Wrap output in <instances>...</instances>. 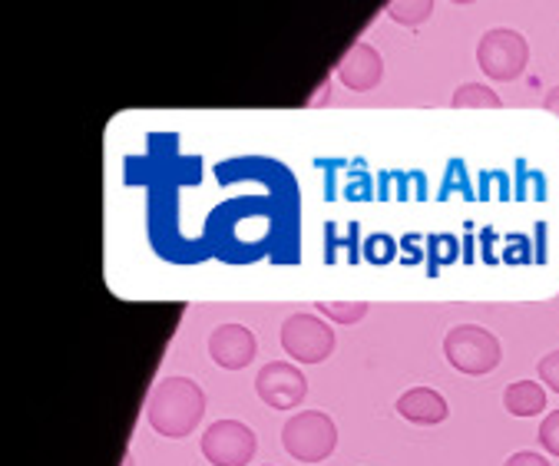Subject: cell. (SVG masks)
I'll list each match as a JSON object with an SVG mask.
<instances>
[{
  "instance_id": "17",
  "label": "cell",
  "mask_w": 559,
  "mask_h": 466,
  "mask_svg": "<svg viewBox=\"0 0 559 466\" xmlns=\"http://www.w3.org/2000/svg\"><path fill=\"white\" fill-rule=\"evenodd\" d=\"M503 466H549V459H543V456L533 453V450H520V453H513Z\"/></svg>"
},
{
  "instance_id": "5",
  "label": "cell",
  "mask_w": 559,
  "mask_h": 466,
  "mask_svg": "<svg viewBox=\"0 0 559 466\" xmlns=\"http://www.w3.org/2000/svg\"><path fill=\"white\" fill-rule=\"evenodd\" d=\"M477 63L490 80H500V83L516 80L530 63L526 37H520L510 27H497V31L484 34L477 44Z\"/></svg>"
},
{
  "instance_id": "16",
  "label": "cell",
  "mask_w": 559,
  "mask_h": 466,
  "mask_svg": "<svg viewBox=\"0 0 559 466\" xmlns=\"http://www.w3.org/2000/svg\"><path fill=\"white\" fill-rule=\"evenodd\" d=\"M539 381H546L559 394V351H552L539 361Z\"/></svg>"
},
{
  "instance_id": "8",
  "label": "cell",
  "mask_w": 559,
  "mask_h": 466,
  "mask_svg": "<svg viewBox=\"0 0 559 466\" xmlns=\"http://www.w3.org/2000/svg\"><path fill=\"white\" fill-rule=\"evenodd\" d=\"M209 355L218 368L242 371L255 361V334L242 324H222L209 337Z\"/></svg>"
},
{
  "instance_id": "6",
  "label": "cell",
  "mask_w": 559,
  "mask_h": 466,
  "mask_svg": "<svg viewBox=\"0 0 559 466\" xmlns=\"http://www.w3.org/2000/svg\"><path fill=\"white\" fill-rule=\"evenodd\" d=\"M255 446V433L239 420H215L202 433V453L212 466H246Z\"/></svg>"
},
{
  "instance_id": "9",
  "label": "cell",
  "mask_w": 559,
  "mask_h": 466,
  "mask_svg": "<svg viewBox=\"0 0 559 466\" xmlns=\"http://www.w3.org/2000/svg\"><path fill=\"white\" fill-rule=\"evenodd\" d=\"M384 76V63L381 53L371 44H355L342 60H338V80L345 83V89L355 93H368L381 83Z\"/></svg>"
},
{
  "instance_id": "3",
  "label": "cell",
  "mask_w": 559,
  "mask_h": 466,
  "mask_svg": "<svg viewBox=\"0 0 559 466\" xmlns=\"http://www.w3.org/2000/svg\"><path fill=\"white\" fill-rule=\"evenodd\" d=\"M285 450L301 463H321L338 446V427L321 410H301L282 427Z\"/></svg>"
},
{
  "instance_id": "1",
  "label": "cell",
  "mask_w": 559,
  "mask_h": 466,
  "mask_svg": "<svg viewBox=\"0 0 559 466\" xmlns=\"http://www.w3.org/2000/svg\"><path fill=\"white\" fill-rule=\"evenodd\" d=\"M205 414V394L189 378H166L153 387L146 404V420L159 437H189Z\"/></svg>"
},
{
  "instance_id": "12",
  "label": "cell",
  "mask_w": 559,
  "mask_h": 466,
  "mask_svg": "<svg viewBox=\"0 0 559 466\" xmlns=\"http://www.w3.org/2000/svg\"><path fill=\"white\" fill-rule=\"evenodd\" d=\"M388 14L404 27H420L433 14V4L430 0H397V4H388Z\"/></svg>"
},
{
  "instance_id": "11",
  "label": "cell",
  "mask_w": 559,
  "mask_h": 466,
  "mask_svg": "<svg viewBox=\"0 0 559 466\" xmlns=\"http://www.w3.org/2000/svg\"><path fill=\"white\" fill-rule=\"evenodd\" d=\"M503 407L513 417H536L546 407V391L536 381H513L503 394Z\"/></svg>"
},
{
  "instance_id": "4",
  "label": "cell",
  "mask_w": 559,
  "mask_h": 466,
  "mask_svg": "<svg viewBox=\"0 0 559 466\" xmlns=\"http://www.w3.org/2000/svg\"><path fill=\"white\" fill-rule=\"evenodd\" d=\"M282 347L298 365H321L334 351V331L318 314H292L282 324Z\"/></svg>"
},
{
  "instance_id": "2",
  "label": "cell",
  "mask_w": 559,
  "mask_h": 466,
  "mask_svg": "<svg viewBox=\"0 0 559 466\" xmlns=\"http://www.w3.org/2000/svg\"><path fill=\"white\" fill-rule=\"evenodd\" d=\"M443 355L461 374L480 378L500 365V340L487 327L461 324V327H451V334L443 337Z\"/></svg>"
},
{
  "instance_id": "13",
  "label": "cell",
  "mask_w": 559,
  "mask_h": 466,
  "mask_svg": "<svg viewBox=\"0 0 559 466\" xmlns=\"http://www.w3.org/2000/svg\"><path fill=\"white\" fill-rule=\"evenodd\" d=\"M454 106L457 109H500V96L480 83H467L454 93Z\"/></svg>"
},
{
  "instance_id": "15",
  "label": "cell",
  "mask_w": 559,
  "mask_h": 466,
  "mask_svg": "<svg viewBox=\"0 0 559 466\" xmlns=\"http://www.w3.org/2000/svg\"><path fill=\"white\" fill-rule=\"evenodd\" d=\"M539 443H543V450L549 453V456H556L559 459V410H552L543 423H539Z\"/></svg>"
},
{
  "instance_id": "10",
  "label": "cell",
  "mask_w": 559,
  "mask_h": 466,
  "mask_svg": "<svg viewBox=\"0 0 559 466\" xmlns=\"http://www.w3.org/2000/svg\"><path fill=\"white\" fill-rule=\"evenodd\" d=\"M397 414L411 423L430 427V423L447 420V401L430 387H411L397 397Z\"/></svg>"
},
{
  "instance_id": "18",
  "label": "cell",
  "mask_w": 559,
  "mask_h": 466,
  "mask_svg": "<svg viewBox=\"0 0 559 466\" xmlns=\"http://www.w3.org/2000/svg\"><path fill=\"white\" fill-rule=\"evenodd\" d=\"M543 106H546L549 112H556V116H559V86H552V89L546 93V99H543Z\"/></svg>"
},
{
  "instance_id": "7",
  "label": "cell",
  "mask_w": 559,
  "mask_h": 466,
  "mask_svg": "<svg viewBox=\"0 0 559 466\" xmlns=\"http://www.w3.org/2000/svg\"><path fill=\"white\" fill-rule=\"evenodd\" d=\"M255 391L259 397L272 407V410H292L305 401L308 394V381L305 374L288 365V361H272L259 371L255 378Z\"/></svg>"
},
{
  "instance_id": "14",
  "label": "cell",
  "mask_w": 559,
  "mask_h": 466,
  "mask_svg": "<svg viewBox=\"0 0 559 466\" xmlns=\"http://www.w3.org/2000/svg\"><path fill=\"white\" fill-rule=\"evenodd\" d=\"M318 314H328L334 324H355L368 314V304L365 301H321Z\"/></svg>"
}]
</instances>
